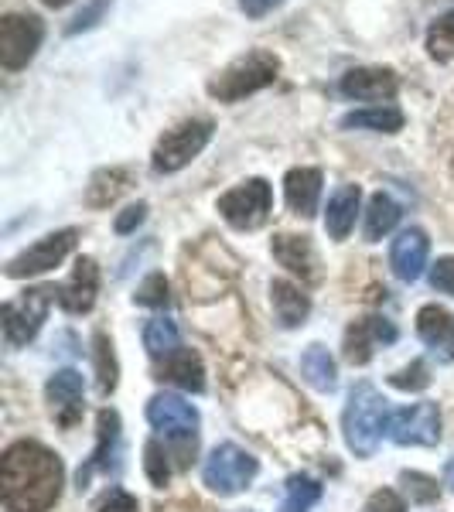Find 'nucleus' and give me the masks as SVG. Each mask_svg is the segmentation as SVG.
I'll list each match as a JSON object with an SVG mask.
<instances>
[{"instance_id":"9b49d317","label":"nucleus","mask_w":454,"mask_h":512,"mask_svg":"<svg viewBox=\"0 0 454 512\" xmlns=\"http://www.w3.org/2000/svg\"><path fill=\"white\" fill-rule=\"evenodd\" d=\"M147 420H151L154 431H161L164 437H195L198 410L192 403L181 400V396L158 393L147 403Z\"/></svg>"},{"instance_id":"72a5a7b5","label":"nucleus","mask_w":454,"mask_h":512,"mask_svg":"<svg viewBox=\"0 0 454 512\" xmlns=\"http://www.w3.org/2000/svg\"><path fill=\"white\" fill-rule=\"evenodd\" d=\"M390 383L396 390H427V386H431V373H427L424 362H410L407 369H400L396 376H390Z\"/></svg>"},{"instance_id":"7c9ffc66","label":"nucleus","mask_w":454,"mask_h":512,"mask_svg":"<svg viewBox=\"0 0 454 512\" xmlns=\"http://www.w3.org/2000/svg\"><path fill=\"white\" fill-rule=\"evenodd\" d=\"M96 369H99V390L113 393V386H117V362H113V345L106 342V335H96Z\"/></svg>"},{"instance_id":"cd10ccee","label":"nucleus","mask_w":454,"mask_h":512,"mask_svg":"<svg viewBox=\"0 0 454 512\" xmlns=\"http://www.w3.org/2000/svg\"><path fill=\"white\" fill-rule=\"evenodd\" d=\"M144 345H147V352H151L154 359H168V355H175L181 349L175 321H168V318H151V321H147Z\"/></svg>"},{"instance_id":"2eb2a0df","label":"nucleus","mask_w":454,"mask_h":512,"mask_svg":"<svg viewBox=\"0 0 454 512\" xmlns=\"http://www.w3.org/2000/svg\"><path fill=\"white\" fill-rule=\"evenodd\" d=\"M427 253H431L427 236L420 233V229H403V233L393 239V253H390L393 274L400 280H417L427 267Z\"/></svg>"},{"instance_id":"6ab92c4d","label":"nucleus","mask_w":454,"mask_h":512,"mask_svg":"<svg viewBox=\"0 0 454 512\" xmlns=\"http://www.w3.org/2000/svg\"><path fill=\"white\" fill-rule=\"evenodd\" d=\"M359 202H362L359 185H342L332 198H328V209H325L328 236H332V239H349L352 226H356Z\"/></svg>"},{"instance_id":"bb28decb","label":"nucleus","mask_w":454,"mask_h":512,"mask_svg":"<svg viewBox=\"0 0 454 512\" xmlns=\"http://www.w3.org/2000/svg\"><path fill=\"white\" fill-rule=\"evenodd\" d=\"M396 222H400V205H396L390 195L379 192V195L369 198V209H366V239L369 243L383 239Z\"/></svg>"},{"instance_id":"0eeeda50","label":"nucleus","mask_w":454,"mask_h":512,"mask_svg":"<svg viewBox=\"0 0 454 512\" xmlns=\"http://www.w3.org/2000/svg\"><path fill=\"white\" fill-rule=\"evenodd\" d=\"M52 294V287H35V291H24L18 301L4 304L0 321H4V338L11 349H21L38 335L41 321L48 315V304H52Z\"/></svg>"},{"instance_id":"ea45409f","label":"nucleus","mask_w":454,"mask_h":512,"mask_svg":"<svg viewBox=\"0 0 454 512\" xmlns=\"http://www.w3.org/2000/svg\"><path fill=\"white\" fill-rule=\"evenodd\" d=\"M403 482H407V489H414V499L417 502H434L437 499V485L431 482V478L424 475H403Z\"/></svg>"},{"instance_id":"58836bf2","label":"nucleus","mask_w":454,"mask_h":512,"mask_svg":"<svg viewBox=\"0 0 454 512\" xmlns=\"http://www.w3.org/2000/svg\"><path fill=\"white\" fill-rule=\"evenodd\" d=\"M144 216H147V205H144V202H137V205H130V209H123L120 216H117V222H113V226H117V233H120V236H127V233H134L140 222H144Z\"/></svg>"},{"instance_id":"f3484780","label":"nucleus","mask_w":454,"mask_h":512,"mask_svg":"<svg viewBox=\"0 0 454 512\" xmlns=\"http://www.w3.org/2000/svg\"><path fill=\"white\" fill-rule=\"evenodd\" d=\"M284 195L287 205L297 216L311 219L318 212V198H321V171L318 168H294L284 178Z\"/></svg>"},{"instance_id":"a878e982","label":"nucleus","mask_w":454,"mask_h":512,"mask_svg":"<svg viewBox=\"0 0 454 512\" xmlns=\"http://www.w3.org/2000/svg\"><path fill=\"white\" fill-rule=\"evenodd\" d=\"M117 441H120V417L113 414V410H103V414H99V444L93 451V461H89L86 468H79V489L89 482V475H93L96 468H106V454H113Z\"/></svg>"},{"instance_id":"412c9836","label":"nucleus","mask_w":454,"mask_h":512,"mask_svg":"<svg viewBox=\"0 0 454 512\" xmlns=\"http://www.w3.org/2000/svg\"><path fill=\"white\" fill-rule=\"evenodd\" d=\"M274 256L280 260V267H287L291 274L315 280V250H311L308 236H274Z\"/></svg>"},{"instance_id":"aec40b11","label":"nucleus","mask_w":454,"mask_h":512,"mask_svg":"<svg viewBox=\"0 0 454 512\" xmlns=\"http://www.w3.org/2000/svg\"><path fill=\"white\" fill-rule=\"evenodd\" d=\"M270 301H274V315L284 328L304 325V318H308V311H311L308 294L297 284H291V280H274V284H270Z\"/></svg>"},{"instance_id":"9d476101","label":"nucleus","mask_w":454,"mask_h":512,"mask_svg":"<svg viewBox=\"0 0 454 512\" xmlns=\"http://www.w3.org/2000/svg\"><path fill=\"white\" fill-rule=\"evenodd\" d=\"M386 434L396 444H420V448H431L441 441V414H437L434 403H414V407H403L390 414Z\"/></svg>"},{"instance_id":"a211bd4d","label":"nucleus","mask_w":454,"mask_h":512,"mask_svg":"<svg viewBox=\"0 0 454 512\" xmlns=\"http://www.w3.org/2000/svg\"><path fill=\"white\" fill-rule=\"evenodd\" d=\"M417 332L441 359H454V315L437 304H427L417 315Z\"/></svg>"},{"instance_id":"1a4fd4ad","label":"nucleus","mask_w":454,"mask_h":512,"mask_svg":"<svg viewBox=\"0 0 454 512\" xmlns=\"http://www.w3.org/2000/svg\"><path fill=\"white\" fill-rule=\"evenodd\" d=\"M79 239V229H59V233H48L41 236L35 246H28L24 253H18L14 260H7L4 274L21 280V277H35V274H45V270L59 267L65 256L72 253Z\"/></svg>"},{"instance_id":"b1692460","label":"nucleus","mask_w":454,"mask_h":512,"mask_svg":"<svg viewBox=\"0 0 454 512\" xmlns=\"http://www.w3.org/2000/svg\"><path fill=\"white\" fill-rule=\"evenodd\" d=\"M127 188H130V171L127 168H103V171H96L93 181H89L86 202L93 205V209H106V205L117 202Z\"/></svg>"},{"instance_id":"a19ab883","label":"nucleus","mask_w":454,"mask_h":512,"mask_svg":"<svg viewBox=\"0 0 454 512\" xmlns=\"http://www.w3.org/2000/svg\"><path fill=\"white\" fill-rule=\"evenodd\" d=\"M280 4H284V0H239V11H243L246 18L260 21V18H267V14H274Z\"/></svg>"},{"instance_id":"79ce46f5","label":"nucleus","mask_w":454,"mask_h":512,"mask_svg":"<svg viewBox=\"0 0 454 512\" xmlns=\"http://www.w3.org/2000/svg\"><path fill=\"white\" fill-rule=\"evenodd\" d=\"M158 512H198V502L195 499H181V502H171V506H161Z\"/></svg>"},{"instance_id":"37998d69","label":"nucleus","mask_w":454,"mask_h":512,"mask_svg":"<svg viewBox=\"0 0 454 512\" xmlns=\"http://www.w3.org/2000/svg\"><path fill=\"white\" fill-rule=\"evenodd\" d=\"M45 7H65V4H72V0H41Z\"/></svg>"},{"instance_id":"4be33fe9","label":"nucleus","mask_w":454,"mask_h":512,"mask_svg":"<svg viewBox=\"0 0 454 512\" xmlns=\"http://www.w3.org/2000/svg\"><path fill=\"white\" fill-rule=\"evenodd\" d=\"M161 379H171L175 386L188 393H202L205 390V369H202V359L188 349H178L175 355H168L161 369Z\"/></svg>"},{"instance_id":"473e14b6","label":"nucleus","mask_w":454,"mask_h":512,"mask_svg":"<svg viewBox=\"0 0 454 512\" xmlns=\"http://www.w3.org/2000/svg\"><path fill=\"white\" fill-rule=\"evenodd\" d=\"M110 4H113V0H93V4H89V7H82V11L76 14V18H72L69 28H65V35L72 38V35H82V31L96 28L99 18H103V14L110 11Z\"/></svg>"},{"instance_id":"4468645a","label":"nucleus","mask_w":454,"mask_h":512,"mask_svg":"<svg viewBox=\"0 0 454 512\" xmlns=\"http://www.w3.org/2000/svg\"><path fill=\"white\" fill-rule=\"evenodd\" d=\"M48 403L62 427H72L82 417V376L76 369H59L48 379Z\"/></svg>"},{"instance_id":"f8f14e48","label":"nucleus","mask_w":454,"mask_h":512,"mask_svg":"<svg viewBox=\"0 0 454 512\" xmlns=\"http://www.w3.org/2000/svg\"><path fill=\"white\" fill-rule=\"evenodd\" d=\"M342 96L359 99V103H383V99H393L400 82H396L393 69H349L338 82Z\"/></svg>"},{"instance_id":"c9c22d12","label":"nucleus","mask_w":454,"mask_h":512,"mask_svg":"<svg viewBox=\"0 0 454 512\" xmlns=\"http://www.w3.org/2000/svg\"><path fill=\"white\" fill-rule=\"evenodd\" d=\"M431 287L454 297V256H441V260L431 267Z\"/></svg>"},{"instance_id":"dca6fc26","label":"nucleus","mask_w":454,"mask_h":512,"mask_svg":"<svg viewBox=\"0 0 454 512\" xmlns=\"http://www.w3.org/2000/svg\"><path fill=\"white\" fill-rule=\"evenodd\" d=\"M393 338H396V328L386 318H362L349 328V335H345V355H349V362L362 366V362L373 359L376 345L393 342Z\"/></svg>"},{"instance_id":"f704fd0d","label":"nucleus","mask_w":454,"mask_h":512,"mask_svg":"<svg viewBox=\"0 0 454 512\" xmlns=\"http://www.w3.org/2000/svg\"><path fill=\"white\" fill-rule=\"evenodd\" d=\"M147 458H144V465H147V475H151V482L154 485H168V475H171V468H168V454L161 451V444L158 441H151L147 444Z\"/></svg>"},{"instance_id":"6e6552de","label":"nucleus","mask_w":454,"mask_h":512,"mask_svg":"<svg viewBox=\"0 0 454 512\" xmlns=\"http://www.w3.org/2000/svg\"><path fill=\"white\" fill-rule=\"evenodd\" d=\"M45 28L35 14H4L0 18V65L11 72L24 69L38 55Z\"/></svg>"},{"instance_id":"393cba45","label":"nucleus","mask_w":454,"mask_h":512,"mask_svg":"<svg viewBox=\"0 0 454 512\" xmlns=\"http://www.w3.org/2000/svg\"><path fill=\"white\" fill-rule=\"evenodd\" d=\"M301 369H304V379H308L315 390H321V393L335 390L338 369H335V359L328 355L325 345H311V349L301 355Z\"/></svg>"},{"instance_id":"7ed1b4c3","label":"nucleus","mask_w":454,"mask_h":512,"mask_svg":"<svg viewBox=\"0 0 454 512\" xmlns=\"http://www.w3.org/2000/svg\"><path fill=\"white\" fill-rule=\"evenodd\" d=\"M277 72H280V59L274 52H250V55H243V59L229 62L226 69L209 82V96L219 99V103H236V99H246V96L260 93V89L274 86Z\"/></svg>"},{"instance_id":"f03ea898","label":"nucleus","mask_w":454,"mask_h":512,"mask_svg":"<svg viewBox=\"0 0 454 512\" xmlns=\"http://www.w3.org/2000/svg\"><path fill=\"white\" fill-rule=\"evenodd\" d=\"M386 424H390L386 400L376 393V386L359 383L356 390L349 393V403H345V414H342L345 444H349L359 458H369V454L379 448V437H383Z\"/></svg>"},{"instance_id":"5701e85b","label":"nucleus","mask_w":454,"mask_h":512,"mask_svg":"<svg viewBox=\"0 0 454 512\" xmlns=\"http://www.w3.org/2000/svg\"><path fill=\"white\" fill-rule=\"evenodd\" d=\"M345 130H379V134H396L403 127V113L396 106H366L342 117Z\"/></svg>"},{"instance_id":"2f4dec72","label":"nucleus","mask_w":454,"mask_h":512,"mask_svg":"<svg viewBox=\"0 0 454 512\" xmlns=\"http://www.w3.org/2000/svg\"><path fill=\"white\" fill-rule=\"evenodd\" d=\"M134 301L144 304V308H164V304H168V280H164V274L147 277L144 284L137 287Z\"/></svg>"},{"instance_id":"e433bc0d","label":"nucleus","mask_w":454,"mask_h":512,"mask_svg":"<svg viewBox=\"0 0 454 512\" xmlns=\"http://www.w3.org/2000/svg\"><path fill=\"white\" fill-rule=\"evenodd\" d=\"M93 512H137V499L130 492H123V489H110L103 499L96 502Z\"/></svg>"},{"instance_id":"4c0bfd02","label":"nucleus","mask_w":454,"mask_h":512,"mask_svg":"<svg viewBox=\"0 0 454 512\" xmlns=\"http://www.w3.org/2000/svg\"><path fill=\"white\" fill-rule=\"evenodd\" d=\"M366 512H407V506H403V499L393 489H379L369 495Z\"/></svg>"},{"instance_id":"c85d7f7f","label":"nucleus","mask_w":454,"mask_h":512,"mask_svg":"<svg viewBox=\"0 0 454 512\" xmlns=\"http://www.w3.org/2000/svg\"><path fill=\"white\" fill-rule=\"evenodd\" d=\"M321 499V485L308 475H291L284 485V502L280 512H311V506Z\"/></svg>"},{"instance_id":"20e7f679","label":"nucleus","mask_w":454,"mask_h":512,"mask_svg":"<svg viewBox=\"0 0 454 512\" xmlns=\"http://www.w3.org/2000/svg\"><path fill=\"white\" fill-rule=\"evenodd\" d=\"M212 140V120H185L175 130H168L158 147H154V171L158 175H175L185 164H192L198 154L205 151V144Z\"/></svg>"},{"instance_id":"ddd939ff","label":"nucleus","mask_w":454,"mask_h":512,"mask_svg":"<svg viewBox=\"0 0 454 512\" xmlns=\"http://www.w3.org/2000/svg\"><path fill=\"white\" fill-rule=\"evenodd\" d=\"M96 291H99V267L93 256H82L76 270H72V277L55 291V297H59V304L69 315H86L96 301Z\"/></svg>"},{"instance_id":"f257e3e1","label":"nucleus","mask_w":454,"mask_h":512,"mask_svg":"<svg viewBox=\"0 0 454 512\" xmlns=\"http://www.w3.org/2000/svg\"><path fill=\"white\" fill-rule=\"evenodd\" d=\"M62 461L38 441H18L0 461V499L7 512H48L62 495Z\"/></svg>"},{"instance_id":"39448f33","label":"nucleus","mask_w":454,"mask_h":512,"mask_svg":"<svg viewBox=\"0 0 454 512\" xmlns=\"http://www.w3.org/2000/svg\"><path fill=\"white\" fill-rule=\"evenodd\" d=\"M257 458L250 451L236 448V444H219L216 451L205 458L202 478L212 492L219 495H236L257 478Z\"/></svg>"},{"instance_id":"423d86ee","label":"nucleus","mask_w":454,"mask_h":512,"mask_svg":"<svg viewBox=\"0 0 454 512\" xmlns=\"http://www.w3.org/2000/svg\"><path fill=\"white\" fill-rule=\"evenodd\" d=\"M270 205H274V192L263 178H250L243 185H236L233 192H226L219 198V212L222 219L233 229H257L267 222Z\"/></svg>"},{"instance_id":"c756f323","label":"nucleus","mask_w":454,"mask_h":512,"mask_svg":"<svg viewBox=\"0 0 454 512\" xmlns=\"http://www.w3.org/2000/svg\"><path fill=\"white\" fill-rule=\"evenodd\" d=\"M427 52L434 62H451L454 59V11L441 14L431 31H427Z\"/></svg>"},{"instance_id":"c03bdc74","label":"nucleus","mask_w":454,"mask_h":512,"mask_svg":"<svg viewBox=\"0 0 454 512\" xmlns=\"http://www.w3.org/2000/svg\"><path fill=\"white\" fill-rule=\"evenodd\" d=\"M243 512H246V509H243Z\"/></svg>"}]
</instances>
